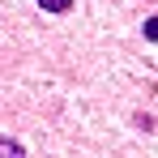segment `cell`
Masks as SVG:
<instances>
[{"instance_id":"7a4b0ae2","label":"cell","mask_w":158,"mask_h":158,"mask_svg":"<svg viewBox=\"0 0 158 158\" xmlns=\"http://www.w3.org/2000/svg\"><path fill=\"white\" fill-rule=\"evenodd\" d=\"M39 4H43V9H52V13H64L73 0H39Z\"/></svg>"},{"instance_id":"3957f363","label":"cell","mask_w":158,"mask_h":158,"mask_svg":"<svg viewBox=\"0 0 158 158\" xmlns=\"http://www.w3.org/2000/svg\"><path fill=\"white\" fill-rule=\"evenodd\" d=\"M145 34H150V39H158V17H150V22H145Z\"/></svg>"},{"instance_id":"6da1fadb","label":"cell","mask_w":158,"mask_h":158,"mask_svg":"<svg viewBox=\"0 0 158 158\" xmlns=\"http://www.w3.org/2000/svg\"><path fill=\"white\" fill-rule=\"evenodd\" d=\"M0 158H26V154H22V145H17V141L0 137Z\"/></svg>"}]
</instances>
